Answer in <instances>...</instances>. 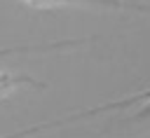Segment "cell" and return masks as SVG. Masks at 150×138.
I'll return each mask as SVG.
<instances>
[{
	"label": "cell",
	"mask_w": 150,
	"mask_h": 138,
	"mask_svg": "<svg viewBox=\"0 0 150 138\" xmlns=\"http://www.w3.org/2000/svg\"><path fill=\"white\" fill-rule=\"evenodd\" d=\"M117 110H131L129 115V122H150V87L143 89V91H136V94H129L124 98H117V101H110V103H103V105H96V108H87L82 112H73V115H66L61 119H54L49 124H40V126H33V129H26L21 133H14V136H7V138H26V136H33V133H42L47 129H54V126H61V124H68V122H80L84 117H94V115H101V112H117Z\"/></svg>",
	"instance_id": "1"
},
{
	"label": "cell",
	"mask_w": 150,
	"mask_h": 138,
	"mask_svg": "<svg viewBox=\"0 0 150 138\" xmlns=\"http://www.w3.org/2000/svg\"><path fill=\"white\" fill-rule=\"evenodd\" d=\"M33 7H96V9H117V12H136V14H150V2L141 0H19Z\"/></svg>",
	"instance_id": "2"
}]
</instances>
